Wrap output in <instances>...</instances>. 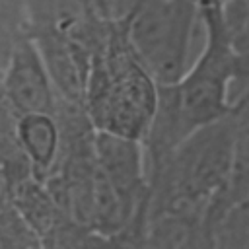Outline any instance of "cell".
Listing matches in <instances>:
<instances>
[{
	"label": "cell",
	"instance_id": "cell-8",
	"mask_svg": "<svg viewBox=\"0 0 249 249\" xmlns=\"http://www.w3.org/2000/svg\"><path fill=\"white\" fill-rule=\"evenodd\" d=\"M2 249H45L39 231L18 212V208L2 196V222H0Z\"/></svg>",
	"mask_w": 249,
	"mask_h": 249
},
{
	"label": "cell",
	"instance_id": "cell-6",
	"mask_svg": "<svg viewBox=\"0 0 249 249\" xmlns=\"http://www.w3.org/2000/svg\"><path fill=\"white\" fill-rule=\"evenodd\" d=\"M16 132L35 177L47 181L62 154V126L56 113L16 115Z\"/></svg>",
	"mask_w": 249,
	"mask_h": 249
},
{
	"label": "cell",
	"instance_id": "cell-2",
	"mask_svg": "<svg viewBox=\"0 0 249 249\" xmlns=\"http://www.w3.org/2000/svg\"><path fill=\"white\" fill-rule=\"evenodd\" d=\"M160 84L134 51L124 19H111L93 54L84 109L95 130L144 140L158 109Z\"/></svg>",
	"mask_w": 249,
	"mask_h": 249
},
{
	"label": "cell",
	"instance_id": "cell-3",
	"mask_svg": "<svg viewBox=\"0 0 249 249\" xmlns=\"http://www.w3.org/2000/svg\"><path fill=\"white\" fill-rule=\"evenodd\" d=\"M130 43L158 84H175L189 70V47L200 0H138L123 18Z\"/></svg>",
	"mask_w": 249,
	"mask_h": 249
},
{
	"label": "cell",
	"instance_id": "cell-5",
	"mask_svg": "<svg viewBox=\"0 0 249 249\" xmlns=\"http://www.w3.org/2000/svg\"><path fill=\"white\" fill-rule=\"evenodd\" d=\"M93 152L97 165L123 198L132 220L148 212L150 185L144 142L138 138L95 130Z\"/></svg>",
	"mask_w": 249,
	"mask_h": 249
},
{
	"label": "cell",
	"instance_id": "cell-7",
	"mask_svg": "<svg viewBox=\"0 0 249 249\" xmlns=\"http://www.w3.org/2000/svg\"><path fill=\"white\" fill-rule=\"evenodd\" d=\"M2 196L18 208V212L39 231L41 237L53 231L60 222L68 220V214L62 210L51 189L37 177L23 181L12 191H2Z\"/></svg>",
	"mask_w": 249,
	"mask_h": 249
},
{
	"label": "cell",
	"instance_id": "cell-1",
	"mask_svg": "<svg viewBox=\"0 0 249 249\" xmlns=\"http://www.w3.org/2000/svg\"><path fill=\"white\" fill-rule=\"evenodd\" d=\"M233 115L187 136L167 158L148 165V218L165 212L206 214L220 200L233 163Z\"/></svg>",
	"mask_w": 249,
	"mask_h": 249
},
{
	"label": "cell",
	"instance_id": "cell-10",
	"mask_svg": "<svg viewBox=\"0 0 249 249\" xmlns=\"http://www.w3.org/2000/svg\"><path fill=\"white\" fill-rule=\"evenodd\" d=\"M237 101H247V103H249V86H247V89L241 93V97H239Z\"/></svg>",
	"mask_w": 249,
	"mask_h": 249
},
{
	"label": "cell",
	"instance_id": "cell-9",
	"mask_svg": "<svg viewBox=\"0 0 249 249\" xmlns=\"http://www.w3.org/2000/svg\"><path fill=\"white\" fill-rule=\"evenodd\" d=\"M134 249H150V245H148V239H146V231H144V233H140V235L136 237Z\"/></svg>",
	"mask_w": 249,
	"mask_h": 249
},
{
	"label": "cell",
	"instance_id": "cell-11",
	"mask_svg": "<svg viewBox=\"0 0 249 249\" xmlns=\"http://www.w3.org/2000/svg\"><path fill=\"white\" fill-rule=\"evenodd\" d=\"M224 2H228V0H224Z\"/></svg>",
	"mask_w": 249,
	"mask_h": 249
},
{
	"label": "cell",
	"instance_id": "cell-4",
	"mask_svg": "<svg viewBox=\"0 0 249 249\" xmlns=\"http://www.w3.org/2000/svg\"><path fill=\"white\" fill-rule=\"evenodd\" d=\"M4 47L2 105L12 109L16 115H54L60 95L37 43L27 33V27L16 29L14 39L4 43Z\"/></svg>",
	"mask_w": 249,
	"mask_h": 249
}]
</instances>
